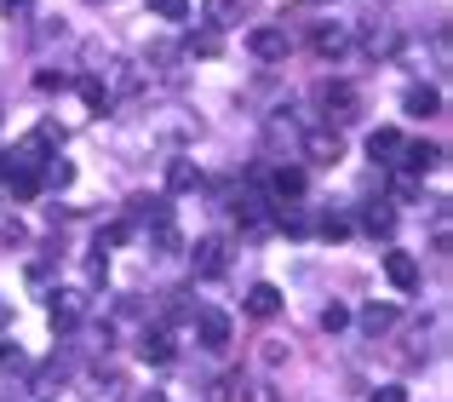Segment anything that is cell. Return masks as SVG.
Returning a JSON list of instances; mask_svg holds the SVG:
<instances>
[{"mask_svg":"<svg viewBox=\"0 0 453 402\" xmlns=\"http://www.w3.org/2000/svg\"><path fill=\"white\" fill-rule=\"evenodd\" d=\"M402 156H408V173H431V167H442V150H436V144H402Z\"/></svg>","mask_w":453,"mask_h":402,"instance_id":"4fadbf2b","label":"cell"},{"mask_svg":"<svg viewBox=\"0 0 453 402\" xmlns=\"http://www.w3.org/2000/svg\"><path fill=\"white\" fill-rule=\"evenodd\" d=\"M321 236H333V242H339V236H350V219H339V213H327V219H321Z\"/></svg>","mask_w":453,"mask_h":402,"instance_id":"484cf974","label":"cell"},{"mask_svg":"<svg viewBox=\"0 0 453 402\" xmlns=\"http://www.w3.org/2000/svg\"><path fill=\"white\" fill-rule=\"evenodd\" d=\"M138 402H161V391H150V397H138Z\"/></svg>","mask_w":453,"mask_h":402,"instance_id":"1f68e13d","label":"cell"},{"mask_svg":"<svg viewBox=\"0 0 453 402\" xmlns=\"http://www.w3.org/2000/svg\"><path fill=\"white\" fill-rule=\"evenodd\" d=\"M150 6L161 12V18H184V12H189V0H150Z\"/></svg>","mask_w":453,"mask_h":402,"instance_id":"4316f807","label":"cell"},{"mask_svg":"<svg viewBox=\"0 0 453 402\" xmlns=\"http://www.w3.org/2000/svg\"><path fill=\"white\" fill-rule=\"evenodd\" d=\"M242 391H230V402H281V391L270 380H235Z\"/></svg>","mask_w":453,"mask_h":402,"instance_id":"5bb4252c","label":"cell"},{"mask_svg":"<svg viewBox=\"0 0 453 402\" xmlns=\"http://www.w3.org/2000/svg\"><path fill=\"white\" fill-rule=\"evenodd\" d=\"M344 322H350V311H344V305H327V311H321V328H327V334H339Z\"/></svg>","mask_w":453,"mask_h":402,"instance_id":"7402d4cb","label":"cell"},{"mask_svg":"<svg viewBox=\"0 0 453 402\" xmlns=\"http://www.w3.org/2000/svg\"><path fill=\"white\" fill-rule=\"evenodd\" d=\"M276 224H281L288 236H304V230H310V219H304V213H293V207H281V219H276Z\"/></svg>","mask_w":453,"mask_h":402,"instance_id":"44dd1931","label":"cell"},{"mask_svg":"<svg viewBox=\"0 0 453 402\" xmlns=\"http://www.w3.org/2000/svg\"><path fill=\"white\" fill-rule=\"evenodd\" d=\"M207 23H212V29L235 23V0H207Z\"/></svg>","mask_w":453,"mask_h":402,"instance_id":"ffe728a7","label":"cell"},{"mask_svg":"<svg viewBox=\"0 0 453 402\" xmlns=\"http://www.w3.org/2000/svg\"><path fill=\"white\" fill-rule=\"evenodd\" d=\"M6 190H12V196H18V201H29L35 190H41V179H35V173H29V167H18V173H6Z\"/></svg>","mask_w":453,"mask_h":402,"instance_id":"ac0fdd59","label":"cell"},{"mask_svg":"<svg viewBox=\"0 0 453 402\" xmlns=\"http://www.w3.org/2000/svg\"><path fill=\"white\" fill-rule=\"evenodd\" d=\"M344 46H350V35H344V29H316V52L321 58H339Z\"/></svg>","mask_w":453,"mask_h":402,"instance_id":"e0dca14e","label":"cell"},{"mask_svg":"<svg viewBox=\"0 0 453 402\" xmlns=\"http://www.w3.org/2000/svg\"><path fill=\"white\" fill-rule=\"evenodd\" d=\"M367 156H373V161H396V156H402V133H396V127H379V133H367Z\"/></svg>","mask_w":453,"mask_h":402,"instance_id":"30bf717a","label":"cell"},{"mask_svg":"<svg viewBox=\"0 0 453 402\" xmlns=\"http://www.w3.org/2000/svg\"><path fill=\"white\" fill-rule=\"evenodd\" d=\"M75 179V167H69V161H46V184H69Z\"/></svg>","mask_w":453,"mask_h":402,"instance_id":"d4e9b609","label":"cell"},{"mask_svg":"<svg viewBox=\"0 0 453 402\" xmlns=\"http://www.w3.org/2000/svg\"><path fill=\"white\" fill-rule=\"evenodd\" d=\"M189 265H196V276H224V265H230V247L219 242V236H201L196 247H189Z\"/></svg>","mask_w":453,"mask_h":402,"instance_id":"7a4b0ae2","label":"cell"},{"mask_svg":"<svg viewBox=\"0 0 453 402\" xmlns=\"http://www.w3.org/2000/svg\"><path fill=\"white\" fill-rule=\"evenodd\" d=\"M0 322H6V305H0Z\"/></svg>","mask_w":453,"mask_h":402,"instance_id":"d6a6232c","label":"cell"},{"mask_svg":"<svg viewBox=\"0 0 453 402\" xmlns=\"http://www.w3.org/2000/svg\"><path fill=\"white\" fill-rule=\"evenodd\" d=\"M367 52L390 58V52H396V29H367Z\"/></svg>","mask_w":453,"mask_h":402,"instance_id":"d6986e66","label":"cell"},{"mask_svg":"<svg viewBox=\"0 0 453 402\" xmlns=\"http://www.w3.org/2000/svg\"><path fill=\"white\" fill-rule=\"evenodd\" d=\"M138 357L144 362H173V339H166L161 328H144V334H138Z\"/></svg>","mask_w":453,"mask_h":402,"instance_id":"8fae6325","label":"cell"},{"mask_svg":"<svg viewBox=\"0 0 453 402\" xmlns=\"http://www.w3.org/2000/svg\"><path fill=\"white\" fill-rule=\"evenodd\" d=\"M385 276L396 282L402 293H413V288H419V265H413V259L402 253V247H390V253H385Z\"/></svg>","mask_w":453,"mask_h":402,"instance_id":"8992f818","label":"cell"},{"mask_svg":"<svg viewBox=\"0 0 453 402\" xmlns=\"http://www.w3.org/2000/svg\"><path fill=\"white\" fill-rule=\"evenodd\" d=\"M196 339L207 351H224V345H230V316H224V311H196Z\"/></svg>","mask_w":453,"mask_h":402,"instance_id":"5b68a950","label":"cell"},{"mask_svg":"<svg viewBox=\"0 0 453 402\" xmlns=\"http://www.w3.org/2000/svg\"><path fill=\"white\" fill-rule=\"evenodd\" d=\"M408 115H419V121H431V115H442V92L436 87H408Z\"/></svg>","mask_w":453,"mask_h":402,"instance_id":"ba28073f","label":"cell"},{"mask_svg":"<svg viewBox=\"0 0 453 402\" xmlns=\"http://www.w3.org/2000/svg\"><path fill=\"white\" fill-rule=\"evenodd\" d=\"M196 179H201V173L189 167V161H173V190H189V184H196Z\"/></svg>","mask_w":453,"mask_h":402,"instance_id":"603a6c76","label":"cell"},{"mask_svg":"<svg viewBox=\"0 0 453 402\" xmlns=\"http://www.w3.org/2000/svg\"><path fill=\"white\" fill-rule=\"evenodd\" d=\"M35 0H0V12H29Z\"/></svg>","mask_w":453,"mask_h":402,"instance_id":"4dcf8cb0","label":"cell"},{"mask_svg":"<svg viewBox=\"0 0 453 402\" xmlns=\"http://www.w3.org/2000/svg\"><path fill=\"white\" fill-rule=\"evenodd\" d=\"M362 328H367V334H390V328H396V311H390V305H367Z\"/></svg>","mask_w":453,"mask_h":402,"instance_id":"9a60e30c","label":"cell"},{"mask_svg":"<svg viewBox=\"0 0 453 402\" xmlns=\"http://www.w3.org/2000/svg\"><path fill=\"white\" fill-rule=\"evenodd\" d=\"M304 156H310V167H339V156H344V138L339 133H327V127H316V133H304Z\"/></svg>","mask_w":453,"mask_h":402,"instance_id":"3957f363","label":"cell"},{"mask_svg":"<svg viewBox=\"0 0 453 402\" xmlns=\"http://www.w3.org/2000/svg\"><path fill=\"white\" fill-rule=\"evenodd\" d=\"M310 98H316V110H321V121H333V127H344V121H356V87L350 81H316V92H310Z\"/></svg>","mask_w":453,"mask_h":402,"instance_id":"6da1fadb","label":"cell"},{"mask_svg":"<svg viewBox=\"0 0 453 402\" xmlns=\"http://www.w3.org/2000/svg\"><path fill=\"white\" fill-rule=\"evenodd\" d=\"M189 52H207L212 58V52H219V29H201L196 41H189Z\"/></svg>","mask_w":453,"mask_h":402,"instance_id":"cb8c5ba5","label":"cell"},{"mask_svg":"<svg viewBox=\"0 0 453 402\" xmlns=\"http://www.w3.org/2000/svg\"><path fill=\"white\" fill-rule=\"evenodd\" d=\"M276 311H281V293L270 288V282H258V288L247 293V316H258V322H270Z\"/></svg>","mask_w":453,"mask_h":402,"instance_id":"9c48e42d","label":"cell"},{"mask_svg":"<svg viewBox=\"0 0 453 402\" xmlns=\"http://www.w3.org/2000/svg\"><path fill=\"white\" fill-rule=\"evenodd\" d=\"M270 196L293 207V201L304 196V173H299V167H276V173H270Z\"/></svg>","mask_w":453,"mask_h":402,"instance_id":"52a82bcc","label":"cell"},{"mask_svg":"<svg viewBox=\"0 0 453 402\" xmlns=\"http://www.w3.org/2000/svg\"><path fill=\"white\" fill-rule=\"evenodd\" d=\"M367 402H408V391H402V385H385V391H373Z\"/></svg>","mask_w":453,"mask_h":402,"instance_id":"f546056e","label":"cell"},{"mask_svg":"<svg viewBox=\"0 0 453 402\" xmlns=\"http://www.w3.org/2000/svg\"><path fill=\"white\" fill-rule=\"evenodd\" d=\"M316 6H321V0H316Z\"/></svg>","mask_w":453,"mask_h":402,"instance_id":"836d02e7","label":"cell"},{"mask_svg":"<svg viewBox=\"0 0 453 402\" xmlns=\"http://www.w3.org/2000/svg\"><path fill=\"white\" fill-rule=\"evenodd\" d=\"M115 242H127V224H110V230H98V247H115Z\"/></svg>","mask_w":453,"mask_h":402,"instance_id":"f1b7e54d","label":"cell"},{"mask_svg":"<svg viewBox=\"0 0 453 402\" xmlns=\"http://www.w3.org/2000/svg\"><path fill=\"white\" fill-rule=\"evenodd\" d=\"M362 224H367V236H390V230H396V213H390V207H367Z\"/></svg>","mask_w":453,"mask_h":402,"instance_id":"2e32d148","label":"cell"},{"mask_svg":"<svg viewBox=\"0 0 453 402\" xmlns=\"http://www.w3.org/2000/svg\"><path fill=\"white\" fill-rule=\"evenodd\" d=\"M75 322H81V293H58V299H52V328L69 334Z\"/></svg>","mask_w":453,"mask_h":402,"instance_id":"7c38bea8","label":"cell"},{"mask_svg":"<svg viewBox=\"0 0 453 402\" xmlns=\"http://www.w3.org/2000/svg\"><path fill=\"white\" fill-rule=\"evenodd\" d=\"M288 29H253L247 35V52L258 58V64H281V58H288Z\"/></svg>","mask_w":453,"mask_h":402,"instance_id":"277c9868","label":"cell"},{"mask_svg":"<svg viewBox=\"0 0 453 402\" xmlns=\"http://www.w3.org/2000/svg\"><path fill=\"white\" fill-rule=\"evenodd\" d=\"M0 368H29V357H23L18 345H6V351H0Z\"/></svg>","mask_w":453,"mask_h":402,"instance_id":"83f0119b","label":"cell"}]
</instances>
